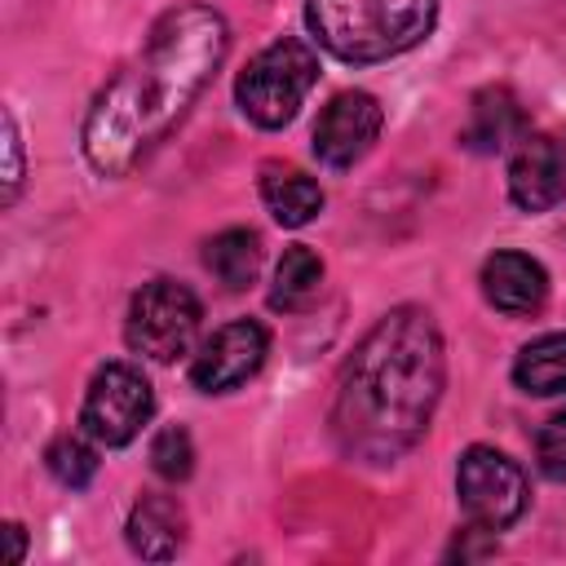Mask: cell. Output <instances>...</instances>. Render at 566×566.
<instances>
[{
	"mask_svg": "<svg viewBox=\"0 0 566 566\" xmlns=\"http://www.w3.org/2000/svg\"><path fill=\"white\" fill-rule=\"evenodd\" d=\"M230 49V27L212 4L168 9L137 57H128L93 97L84 119V159L102 177L133 172L195 106Z\"/></svg>",
	"mask_w": 566,
	"mask_h": 566,
	"instance_id": "obj_1",
	"label": "cell"
},
{
	"mask_svg": "<svg viewBox=\"0 0 566 566\" xmlns=\"http://www.w3.org/2000/svg\"><path fill=\"white\" fill-rule=\"evenodd\" d=\"M442 385L447 349L438 323L416 305L389 310L340 367L332 402V433L340 451L367 464L398 460L424 438Z\"/></svg>",
	"mask_w": 566,
	"mask_h": 566,
	"instance_id": "obj_2",
	"label": "cell"
},
{
	"mask_svg": "<svg viewBox=\"0 0 566 566\" xmlns=\"http://www.w3.org/2000/svg\"><path fill=\"white\" fill-rule=\"evenodd\" d=\"M438 18V0H305L314 40L340 62H385L416 49Z\"/></svg>",
	"mask_w": 566,
	"mask_h": 566,
	"instance_id": "obj_3",
	"label": "cell"
},
{
	"mask_svg": "<svg viewBox=\"0 0 566 566\" xmlns=\"http://www.w3.org/2000/svg\"><path fill=\"white\" fill-rule=\"evenodd\" d=\"M318 80V57L305 40H274L265 44L234 80V102L256 128H283L301 111Z\"/></svg>",
	"mask_w": 566,
	"mask_h": 566,
	"instance_id": "obj_4",
	"label": "cell"
},
{
	"mask_svg": "<svg viewBox=\"0 0 566 566\" xmlns=\"http://www.w3.org/2000/svg\"><path fill=\"white\" fill-rule=\"evenodd\" d=\"M199 318H203V305L186 283L150 279L128 301L124 340L133 354H142L150 363H172V358L190 354V345L199 336Z\"/></svg>",
	"mask_w": 566,
	"mask_h": 566,
	"instance_id": "obj_5",
	"label": "cell"
},
{
	"mask_svg": "<svg viewBox=\"0 0 566 566\" xmlns=\"http://www.w3.org/2000/svg\"><path fill=\"white\" fill-rule=\"evenodd\" d=\"M150 411H155L150 380L128 363H106V367H97V376L84 389L80 424H84V433L93 442L124 447V442H133L142 433Z\"/></svg>",
	"mask_w": 566,
	"mask_h": 566,
	"instance_id": "obj_6",
	"label": "cell"
},
{
	"mask_svg": "<svg viewBox=\"0 0 566 566\" xmlns=\"http://www.w3.org/2000/svg\"><path fill=\"white\" fill-rule=\"evenodd\" d=\"M455 495L469 522L504 531L526 509V473L495 447H469L455 464Z\"/></svg>",
	"mask_w": 566,
	"mask_h": 566,
	"instance_id": "obj_7",
	"label": "cell"
},
{
	"mask_svg": "<svg viewBox=\"0 0 566 566\" xmlns=\"http://www.w3.org/2000/svg\"><path fill=\"white\" fill-rule=\"evenodd\" d=\"M265 354H270V332L261 323H252V318H234V323L217 327L199 345V354L190 363V380L203 394L239 389L243 380H252L261 371Z\"/></svg>",
	"mask_w": 566,
	"mask_h": 566,
	"instance_id": "obj_8",
	"label": "cell"
},
{
	"mask_svg": "<svg viewBox=\"0 0 566 566\" xmlns=\"http://www.w3.org/2000/svg\"><path fill=\"white\" fill-rule=\"evenodd\" d=\"M380 124H385V115L371 93H358V88L336 93L314 119V155L327 168H349L376 146Z\"/></svg>",
	"mask_w": 566,
	"mask_h": 566,
	"instance_id": "obj_9",
	"label": "cell"
},
{
	"mask_svg": "<svg viewBox=\"0 0 566 566\" xmlns=\"http://www.w3.org/2000/svg\"><path fill=\"white\" fill-rule=\"evenodd\" d=\"M509 199L522 212H548L566 199V128L522 137L509 159Z\"/></svg>",
	"mask_w": 566,
	"mask_h": 566,
	"instance_id": "obj_10",
	"label": "cell"
},
{
	"mask_svg": "<svg viewBox=\"0 0 566 566\" xmlns=\"http://www.w3.org/2000/svg\"><path fill=\"white\" fill-rule=\"evenodd\" d=\"M482 296L500 310V314H513V318H526L535 314L544 301H548V274L535 256L526 252H495L486 256L482 265Z\"/></svg>",
	"mask_w": 566,
	"mask_h": 566,
	"instance_id": "obj_11",
	"label": "cell"
},
{
	"mask_svg": "<svg viewBox=\"0 0 566 566\" xmlns=\"http://www.w3.org/2000/svg\"><path fill=\"white\" fill-rule=\"evenodd\" d=\"M128 548L146 562H168L186 544V513L172 495H142L128 513Z\"/></svg>",
	"mask_w": 566,
	"mask_h": 566,
	"instance_id": "obj_12",
	"label": "cell"
},
{
	"mask_svg": "<svg viewBox=\"0 0 566 566\" xmlns=\"http://www.w3.org/2000/svg\"><path fill=\"white\" fill-rule=\"evenodd\" d=\"M526 137V111L509 88H482L469 106V124L460 133V142L478 155H495L513 142Z\"/></svg>",
	"mask_w": 566,
	"mask_h": 566,
	"instance_id": "obj_13",
	"label": "cell"
},
{
	"mask_svg": "<svg viewBox=\"0 0 566 566\" xmlns=\"http://www.w3.org/2000/svg\"><path fill=\"white\" fill-rule=\"evenodd\" d=\"M261 199H265L270 217L287 230L310 226L323 212V186L292 164H265L261 168Z\"/></svg>",
	"mask_w": 566,
	"mask_h": 566,
	"instance_id": "obj_14",
	"label": "cell"
},
{
	"mask_svg": "<svg viewBox=\"0 0 566 566\" xmlns=\"http://www.w3.org/2000/svg\"><path fill=\"white\" fill-rule=\"evenodd\" d=\"M203 265L230 292H243L261 270V239L256 230H221L203 243Z\"/></svg>",
	"mask_w": 566,
	"mask_h": 566,
	"instance_id": "obj_15",
	"label": "cell"
},
{
	"mask_svg": "<svg viewBox=\"0 0 566 566\" xmlns=\"http://www.w3.org/2000/svg\"><path fill=\"white\" fill-rule=\"evenodd\" d=\"M513 380L535 398L566 394V332H548V336H535L531 345H522V354L513 363Z\"/></svg>",
	"mask_w": 566,
	"mask_h": 566,
	"instance_id": "obj_16",
	"label": "cell"
},
{
	"mask_svg": "<svg viewBox=\"0 0 566 566\" xmlns=\"http://www.w3.org/2000/svg\"><path fill=\"white\" fill-rule=\"evenodd\" d=\"M323 292V261L314 248L296 243L279 256L274 265V283H270V305L274 310H305L310 301H318Z\"/></svg>",
	"mask_w": 566,
	"mask_h": 566,
	"instance_id": "obj_17",
	"label": "cell"
},
{
	"mask_svg": "<svg viewBox=\"0 0 566 566\" xmlns=\"http://www.w3.org/2000/svg\"><path fill=\"white\" fill-rule=\"evenodd\" d=\"M44 464H49V473H53L62 486L80 491V486H88L93 473H97V451H93V442H84L80 433H62V438L49 442Z\"/></svg>",
	"mask_w": 566,
	"mask_h": 566,
	"instance_id": "obj_18",
	"label": "cell"
},
{
	"mask_svg": "<svg viewBox=\"0 0 566 566\" xmlns=\"http://www.w3.org/2000/svg\"><path fill=\"white\" fill-rule=\"evenodd\" d=\"M150 469L164 478V482H181L190 478L195 469V442L181 424H164L155 438H150Z\"/></svg>",
	"mask_w": 566,
	"mask_h": 566,
	"instance_id": "obj_19",
	"label": "cell"
},
{
	"mask_svg": "<svg viewBox=\"0 0 566 566\" xmlns=\"http://www.w3.org/2000/svg\"><path fill=\"white\" fill-rule=\"evenodd\" d=\"M535 460L553 482H566V407L553 411L535 433Z\"/></svg>",
	"mask_w": 566,
	"mask_h": 566,
	"instance_id": "obj_20",
	"label": "cell"
},
{
	"mask_svg": "<svg viewBox=\"0 0 566 566\" xmlns=\"http://www.w3.org/2000/svg\"><path fill=\"white\" fill-rule=\"evenodd\" d=\"M4 150H9V168H4V203H13L18 186H22V137H18V119L13 111H4Z\"/></svg>",
	"mask_w": 566,
	"mask_h": 566,
	"instance_id": "obj_21",
	"label": "cell"
},
{
	"mask_svg": "<svg viewBox=\"0 0 566 566\" xmlns=\"http://www.w3.org/2000/svg\"><path fill=\"white\" fill-rule=\"evenodd\" d=\"M473 535H478V526H469V531H464V539H455L451 557H491V553H495V535H486L482 544H478Z\"/></svg>",
	"mask_w": 566,
	"mask_h": 566,
	"instance_id": "obj_22",
	"label": "cell"
},
{
	"mask_svg": "<svg viewBox=\"0 0 566 566\" xmlns=\"http://www.w3.org/2000/svg\"><path fill=\"white\" fill-rule=\"evenodd\" d=\"M4 531H9V548H13V562H22V557H27V531H22L18 522H9Z\"/></svg>",
	"mask_w": 566,
	"mask_h": 566,
	"instance_id": "obj_23",
	"label": "cell"
}]
</instances>
